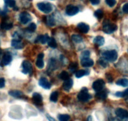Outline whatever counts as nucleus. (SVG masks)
Masks as SVG:
<instances>
[{
    "label": "nucleus",
    "instance_id": "obj_23",
    "mask_svg": "<svg viewBox=\"0 0 128 121\" xmlns=\"http://www.w3.org/2000/svg\"><path fill=\"white\" fill-rule=\"evenodd\" d=\"M108 96L107 92L106 91H104V90H102V91H100L99 92H97L96 93V96L97 98L100 99L104 100L105 99H106Z\"/></svg>",
    "mask_w": 128,
    "mask_h": 121
},
{
    "label": "nucleus",
    "instance_id": "obj_14",
    "mask_svg": "<svg viewBox=\"0 0 128 121\" xmlns=\"http://www.w3.org/2000/svg\"><path fill=\"white\" fill-rule=\"evenodd\" d=\"M81 64L82 66L85 67H92L94 65V61L93 60L90 59V57H87V58L81 59Z\"/></svg>",
    "mask_w": 128,
    "mask_h": 121
},
{
    "label": "nucleus",
    "instance_id": "obj_42",
    "mask_svg": "<svg viewBox=\"0 0 128 121\" xmlns=\"http://www.w3.org/2000/svg\"><path fill=\"white\" fill-rule=\"evenodd\" d=\"M46 117H47L48 119L49 120V121H56V120L52 118V117H51V116H50V115H48V114L46 115Z\"/></svg>",
    "mask_w": 128,
    "mask_h": 121
},
{
    "label": "nucleus",
    "instance_id": "obj_30",
    "mask_svg": "<svg viewBox=\"0 0 128 121\" xmlns=\"http://www.w3.org/2000/svg\"><path fill=\"white\" fill-rule=\"evenodd\" d=\"M60 121H69L70 119V116L68 114H60L58 116Z\"/></svg>",
    "mask_w": 128,
    "mask_h": 121
},
{
    "label": "nucleus",
    "instance_id": "obj_34",
    "mask_svg": "<svg viewBox=\"0 0 128 121\" xmlns=\"http://www.w3.org/2000/svg\"><path fill=\"white\" fill-rule=\"evenodd\" d=\"M94 16H96L97 18L101 19L103 17V11L101 9H98L95 11Z\"/></svg>",
    "mask_w": 128,
    "mask_h": 121
},
{
    "label": "nucleus",
    "instance_id": "obj_46",
    "mask_svg": "<svg viewBox=\"0 0 128 121\" xmlns=\"http://www.w3.org/2000/svg\"><path fill=\"white\" fill-rule=\"evenodd\" d=\"M1 56H2V50H1V49H0V59H1Z\"/></svg>",
    "mask_w": 128,
    "mask_h": 121
},
{
    "label": "nucleus",
    "instance_id": "obj_5",
    "mask_svg": "<svg viewBox=\"0 0 128 121\" xmlns=\"http://www.w3.org/2000/svg\"><path fill=\"white\" fill-rule=\"evenodd\" d=\"M32 17L27 12H22L19 16V21L22 24H26L31 21Z\"/></svg>",
    "mask_w": 128,
    "mask_h": 121
},
{
    "label": "nucleus",
    "instance_id": "obj_9",
    "mask_svg": "<svg viewBox=\"0 0 128 121\" xmlns=\"http://www.w3.org/2000/svg\"><path fill=\"white\" fill-rule=\"evenodd\" d=\"M11 46L16 49H21L24 47L23 44L21 42V39L19 36H18L17 37H14V39L11 41Z\"/></svg>",
    "mask_w": 128,
    "mask_h": 121
},
{
    "label": "nucleus",
    "instance_id": "obj_25",
    "mask_svg": "<svg viewBox=\"0 0 128 121\" xmlns=\"http://www.w3.org/2000/svg\"><path fill=\"white\" fill-rule=\"evenodd\" d=\"M71 39L75 43H81L83 41V39L81 36L78 34H73L71 36Z\"/></svg>",
    "mask_w": 128,
    "mask_h": 121
},
{
    "label": "nucleus",
    "instance_id": "obj_47",
    "mask_svg": "<svg viewBox=\"0 0 128 121\" xmlns=\"http://www.w3.org/2000/svg\"></svg>",
    "mask_w": 128,
    "mask_h": 121
},
{
    "label": "nucleus",
    "instance_id": "obj_18",
    "mask_svg": "<svg viewBox=\"0 0 128 121\" xmlns=\"http://www.w3.org/2000/svg\"><path fill=\"white\" fill-rule=\"evenodd\" d=\"M72 85H73V81L71 79L69 78L68 79H66L64 81L63 84H62V87L65 91H69L72 87Z\"/></svg>",
    "mask_w": 128,
    "mask_h": 121
},
{
    "label": "nucleus",
    "instance_id": "obj_29",
    "mask_svg": "<svg viewBox=\"0 0 128 121\" xmlns=\"http://www.w3.org/2000/svg\"><path fill=\"white\" fill-rule=\"evenodd\" d=\"M59 77H60L61 79L63 80V81H65L66 79H68L70 78V75H69V73L66 71H63L60 73V74L59 75Z\"/></svg>",
    "mask_w": 128,
    "mask_h": 121
},
{
    "label": "nucleus",
    "instance_id": "obj_39",
    "mask_svg": "<svg viewBox=\"0 0 128 121\" xmlns=\"http://www.w3.org/2000/svg\"><path fill=\"white\" fill-rule=\"evenodd\" d=\"M5 86V79L4 78H0V89L3 88Z\"/></svg>",
    "mask_w": 128,
    "mask_h": 121
},
{
    "label": "nucleus",
    "instance_id": "obj_31",
    "mask_svg": "<svg viewBox=\"0 0 128 121\" xmlns=\"http://www.w3.org/2000/svg\"><path fill=\"white\" fill-rule=\"evenodd\" d=\"M36 29V24L34 23V22H31V24H30L28 27L26 28V30H27L28 32H34Z\"/></svg>",
    "mask_w": 128,
    "mask_h": 121
},
{
    "label": "nucleus",
    "instance_id": "obj_41",
    "mask_svg": "<svg viewBox=\"0 0 128 121\" xmlns=\"http://www.w3.org/2000/svg\"><path fill=\"white\" fill-rule=\"evenodd\" d=\"M90 2L93 5H97L100 2V0H90Z\"/></svg>",
    "mask_w": 128,
    "mask_h": 121
},
{
    "label": "nucleus",
    "instance_id": "obj_45",
    "mask_svg": "<svg viewBox=\"0 0 128 121\" xmlns=\"http://www.w3.org/2000/svg\"><path fill=\"white\" fill-rule=\"evenodd\" d=\"M107 79H108V80H109V81H110V82H111V81H112V77H111V76H110V77L107 76Z\"/></svg>",
    "mask_w": 128,
    "mask_h": 121
},
{
    "label": "nucleus",
    "instance_id": "obj_17",
    "mask_svg": "<svg viewBox=\"0 0 128 121\" xmlns=\"http://www.w3.org/2000/svg\"><path fill=\"white\" fill-rule=\"evenodd\" d=\"M50 37L49 36V35L47 34L44 35H40V36H38L35 41H36V42H40L42 44H44L48 42Z\"/></svg>",
    "mask_w": 128,
    "mask_h": 121
},
{
    "label": "nucleus",
    "instance_id": "obj_24",
    "mask_svg": "<svg viewBox=\"0 0 128 121\" xmlns=\"http://www.w3.org/2000/svg\"><path fill=\"white\" fill-rule=\"evenodd\" d=\"M116 84L122 86V87H126V86H128V79L125 78L120 79L116 81Z\"/></svg>",
    "mask_w": 128,
    "mask_h": 121
},
{
    "label": "nucleus",
    "instance_id": "obj_35",
    "mask_svg": "<svg viewBox=\"0 0 128 121\" xmlns=\"http://www.w3.org/2000/svg\"><path fill=\"white\" fill-rule=\"evenodd\" d=\"M90 52L89 51H83V52H82V53L81 54V59L89 57H90Z\"/></svg>",
    "mask_w": 128,
    "mask_h": 121
},
{
    "label": "nucleus",
    "instance_id": "obj_10",
    "mask_svg": "<svg viewBox=\"0 0 128 121\" xmlns=\"http://www.w3.org/2000/svg\"><path fill=\"white\" fill-rule=\"evenodd\" d=\"M115 114L120 119L128 118V111L124 109L118 108L115 111Z\"/></svg>",
    "mask_w": 128,
    "mask_h": 121
},
{
    "label": "nucleus",
    "instance_id": "obj_8",
    "mask_svg": "<svg viewBox=\"0 0 128 121\" xmlns=\"http://www.w3.org/2000/svg\"><path fill=\"white\" fill-rule=\"evenodd\" d=\"M79 8L77 6H75L74 5H68L66 6V13L67 14V15L68 16H74V15L76 14L77 13H78L79 12Z\"/></svg>",
    "mask_w": 128,
    "mask_h": 121
},
{
    "label": "nucleus",
    "instance_id": "obj_43",
    "mask_svg": "<svg viewBox=\"0 0 128 121\" xmlns=\"http://www.w3.org/2000/svg\"><path fill=\"white\" fill-rule=\"evenodd\" d=\"M110 121H121V120L116 117H112L110 119Z\"/></svg>",
    "mask_w": 128,
    "mask_h": 121
},
{
    "label": "nucleus",
    "instance_id": "obj_32",
    "mask_svg": "<svg viewBox=\"0 0 128 121\" xmlns=\"http://www.w3.org/2000/svg\"><path fill=\"white\" fill-rule=\"evenodd\" d=\"M6 6L10 7H14L16 5V1L15 0H4Z\"/></svg>",
    "mask_w": 128,
    "mask_h": 121
},
{
    "label": "nucleus",
    "instance_id": "obj_13",
    "mask_svg": "<svg viewBox=\"0 0 128 121\" xmlns=\"http://www.w3.org/2000/svg\"><path fill=\"white\" fill-rule=\"evenodd\" d=\"M32 100L33 101L34 103L37 106H40V105L42 104V97L40 94L35 92L32 94Z\"/></svg>",
    "mask_w": 128,
    "mask_h": 121
},
{
    "label": "nucleus",
    "instance_id": "obj_40",
    "mask_svg": "<svg viewBox=\"0 0 128 121\" xmlns=\"http://www.w3.org/2000/svg\"><path fill=\"white\" fill-rule=\"evenodd\" d=\"M122 11L124 13H128V2L124 5L122 7Z\"/></svg>",
    "mask_w": 128,
    "mask_h": 121
},
{
    "label": "nucleus",
    "instance_id": "obj_27",
    "mask_svg": "<svg viewBox=\"0 0 128 121\" xmlns=\"http://www.w3.org/2000/svg\"><path fill=\"white\" fill-rule=\"evenodd\" d=\"M48 44L51 48H56L57 47V42H56V40L53 38V37H50L47 42Z\"/></svg>",
    "mask_w": 128,
    "mask_h": 121
},
{
    "label": "nucleus",
    "instance_id": "obj_16",
    "mask_svg": "<svg viewBox=\"0 0 128 121\" xmlns=\"http://www.w3.org/2000/svg\"><path fill=\"white\" fill-rule=\"evenodd\" d=\"M78 29L82 33H88L90 31V26L84 22H80L77 26Z\"/></svg>",
    "mask_w": 128,
    "mask_h": 121
},
{
    "label": "nucleus",
    "instance_id": "obj_12",
    "mask_svg": "<svg viewBox=\"0 0 128 121\" xmlns=\"http://www.w3.org/2000/svg\"><path fill=\"white\" fill-rule=\"evenodd\" d=\"M12 61V56L10 52H6L2 56V58L1 59V64L2 66H7L10 64Z\"/></svg>",
    "mask_w": 128,
    "mask_h": 121
},
{
    "label": "nucleus",
    "instance_id": "obj_15",
    "mask_svg": "<svg viewBox=\"0 0 128 121\" xmlns=\"http://www.w3.org/2000/svg\"><path fill=\"white\" fill-rule=\"evenodd\" d=\"M44 55L43 53H40L39 54L38 56L37 60H36V65L39 69H42L44 66V63L43 61V58H44Z\"/></svg>",
    "mask_w": 128,
    "mask_h": 121
},
{
    "label": "nucleus",
    "instance_id": "obj_28",
    "mask_svg": "<svg viewBox=\"0 0 128 121\" xmlns=\"http://www.w3.org/2000/svg\"><path fill=\"white\" fill-rule=\"evenodd\" d=\"M58 96H59V93L57 91H54L53 92H52L50 96V100H51V102H56L58 99Z\"/></svg>",
    "mask_w": 128,
    "mask_h": 121
},
{
    "label": "nucleus",
    "instance_id": "obj_26",
    "mask_svg": "<svg viewBox=\"0 0 128 121\" xmlns=\"http://www.w3.org/2000/svg\"><path fill=\"white\" fill-rule=\"evenodd\" d=\"M46 22L48 26H50L51 27L54 26L55 25V20L52 16H47L46 18Z\"/></svg>",
    "mask_w": 128,
    "mask_h": 121
},
{
    "label": "nucleus",
    "instance_id": "obj_4",
    "mask_svg": "<svg viewBox=\"0 0 128 121\" xmlns=\"http://www.w3.org/2000/svg\"><path fill=\"white\" fill-rule=\"evenodd\" d=\"M78 99L81 102H87L89 100L91 99V94H90L88 92L87 89L86 87L84 88H82V89L80 91V92H79L78 94Z\"/></svg>",
    "mask_w": 128,
    "mask_h": 121
},
{
    "label": "nucleus",
    "instance_id": "obj_1",
    "mask_svg": "<svg viewBox=\"0 0 128 121\" xmlns=\"http://www.w3.org/2000/svg\"><path fill=\"white\" fill-rule=\"evenodd\" d=\"M102 57L107 61L114 62L118 59V52L116 50H109L102 53Z\"/></svg>",
    "mask_w": 128,
    "mask_h": 121
},
{
    "label": "nucleus",
    "instance_id": "obj_19",
    "mask_svg": "<svg viewBox=\"0 0 128 121\" xmlns=\"http://www.w3.org/2000/svg\"><path fill=\"white\" fill-rule=\"evenodd\" d=\"M13 25H12V22H8L7 21H2L1 23V28L4 30H10L12 27Z\"/></svg>",
    "mask_w": 128,
    "mask_h": 121
},
{
    "label": "nucleus",
    "instance_id": "obj_6",
    "mask_svg": "<svg viewBox=\"0 0 128 121\" xmlns=\"http://www.w3.org/2000/svg\"><path fill=\"white\" fill-rule=\"evenodd\" d=\"M105 86V82L101 79L96 80L94 82L92 83V89L96 92H99L100 91L103 90Z\"/></svg>",
    "mask_w": 128,
    "mask_h": 121
},
{
    "label": "nucleus",
    "instance_id": "obj_36",
    "mask_svg": "<svg viewBox=\"0 0 128 121\" xmlns=\"http://www.w3.org/2000/svg\"><path fill=\"white\" fill-rule=\"evenodd\" d=\"M98 62L100 63V64L102 66V67H107L108 62H107V61H106V60L104 59H101L99 60Z\"/></svg>",
    "mask_w": 128,
    "mask_h": 121
},
{
    "label": "nucleus",
    "instance_id": "obj_20",
    "mask_svg": "<svg viewBox=\"0 0 128 121\" xmlns=\"http://www.w3.org/2000/svg\"><path fill=\"white\" fill-rule=\"evenodd\" d=\"M104 38L102 36H98L93 39V42L98 46H102L104 44Z\"/></svg>",
    "mask_w": 128,
    "mask_h": 121
},
{
    "label": "nucleus",
    "instance_id": "obj_22",
    "mask_svg": "<svg viewBox=\"0 0 128 121\" xmlns=\"http://www.w3.org/2000/svg\"><path fill=\"white\" fill-rule=\"evenodd\" d=\"M8 94L11 96L16 98L21 97L23 96V93L20 91H10L8 92Z\"/></svg>",
    "mask_w": 128,
    "mask_h": 121
},
{
    "label": "nucleus",
    "instance_id": "obj_2",
    "mask_svg": "<svg viewBox=\"0 0 128 121\" xmlns=\"http://www.w3.org/2000/svg\"><path fill=\"white\" fill-rule=\"evenodd\" d=\"M118 27L115 24L111 23L110 21H105L103 23L102 29L106 34H112L117 30Z\"/></svg>",
    "mask_w": 128,
    "mask_h": 121
},
{
    "label": "nucleus",
    "instance_id": "obj_37",
    "mask_svg": "<svg viewBox=\"0 0 128 121\" xmlns=\"http://www.w3.org/2000/svg\"><path fill=\"white\" fill-rule=\"evenodd\" d=\"M106 2L110 7H113L116 3V0H106Z\"/></svg>",
    "mask_w": 128,
    "mask_h": 121
},
{
    "label": "nucleus",
    "instance_id": "obj_11",
    "mask_svg": "<svg viewBox=\"0 0 128 121\" xmlns=\"http://www.w3.org/2000/svg\"><path fill=\"white\" fill-rule=\"evenodd\" d=\"M38 84L41 87L45 89H50L51 87V83L49 82L48 80L46 77H41L39 80Z\"/></svg>",
    "mask_w": 128,
    "mask_h": 121
},
{
    "label": "nucleus",
    "instance_id": "obj_33",
    "mask_svg": "<svg viewBox=\"0 0 128 121\" xmlns=\"http://www.w3.org/2000/svg\"><path fill=\"white\" fill-rule=\"evenodd\" d=\"M116 96L117 97H123L125 96H128V89L125 90L124 92H117L116 93Z\"/></svg>",
    "mask_w": 128,
    "mask_h": 121
},
{
    "label": "nucleus",
    "instance_id": "obj_44",
    "mask_svg": "<svg viewBox=\"0 0 128 121\" xmlns=\"http://www.w3.org/2000/svg\"><path fill=\"white\" fill-rule=\"evenodd\" d=\"M87 121H93L92 117H91V116H89V117H88Z\"/></svg>",
    "mask_w": 128,
    "mask_h": 121
},
{
    "label": "nucleus",
    "instance_id": "obj_3",
    "mask_svg": "<svg viewBox=\"0 0 128 121\" xmlns=\"http://www.w3.org/2000/svg\"><path fill=\"white\" fill-rule=\"evenodd\" d=\"M38 8L42 12L46 14H48L51 12L53 9V6L50 2H41L37 4Z\"/></svg>",
    "mask_w": 128,
    "mask_h": 121
},
{
    "label": "nucleus",
    "instance_id": "obj_21",
    "mask_svg": "<svg viewBox=\"0 0 128 121\" xmlns=\"http://www.w3.org/2000/svg\"><path fill=\"white\" fill-rule=\"evenodd\" d=\"M90 74V72L88 71H86V70L80 69L78 70L75 73V76L77 78H81V77H83V76H86V75H88Z\"/></svg>",
    "mask_w": 128,
    "mask_h": 121
},
{
    "label": "nucleus",
    "instance_id": "obj_7",
    "mask_svg": "<svg viewBox=\"0 0 128 121\" xmlns=\"http://www.w3.org/2000/svg\"><path fill=\"white\" fill-rule=\"evenodd\" d=\"M22 72L25 74H31L32 73V66L28 61H24L22 62Z\"/></svg>",
    "mask_w": 128,
    "mask_h": 121
},
{
    "label": "nucleus",
    "instance_id": "obj_38",
    "mask_svg": "<svg viewBox=\"0 0 128 121\" xmlns=\"http://www.w3.org/2000/svg\"><path fill=\"white\" fill-rule=\"evenodd\" d=\"M76 68H77V64L74 62V63H71L70 66V70L71 72H73L76 71Z\"/></svg>",
    "mask_w": 128,
    "mask_h": 121
}]
</instances>
